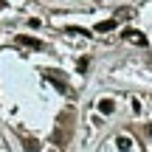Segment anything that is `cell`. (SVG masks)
<instances>
[{
  "mask_svg": "<svg viewBox=\"0 0 152 152\" xmlns=\"http://www.w3.org/2000/svg\"><path fill=\"white\" fill-rule=\"evenodd\" d=\"M45 79H48L54 87H59L62 93H68V79H65L62 71H51V68H48V71H45Z\"/></svg>",
  "mask_w": 152,
  "mask_h": 152,
  "instance_id": "obj_1",
  "label": "cell"
},
{
  "mask_svg": "<svg viewBox=\"0 0 152 152\" xmlns=\"http://www.w3.org/2000/svg\"><path fill=\"white\" fill-rule=\"evenodd\" d=\"M17 45H23V48H31V51H42V48H45L42 39L28 37V34H20V37H17Z\"/></svg>",
  "mask_w": 152,
  "mask_h": 152,
  "instance_id": "obj_2",
  "label": "cell"
},
{
  "mask_svg": "<svg viewBox=\"0 0 152 152\" xmlns=\"http://www.w3.org/2000/svg\"><path fill=\"white\" fill-rule=\"evenodd\" d=\"M124 39H127V42H132V45H147V37H144L141 31H135V28H127V31H124Z\"/></svg>",
  "mask_w": 152,
  "mask_h": 152,
  "instance_id": "obj_3",
  "label": "cell"
},
{
  "mask_svg": "<svg viewBox=\"0 0 152 152\" xmlns=\"http://www.w3.org/2000/svg\"><path fill=\"white\" fill-rule=\"evenodd\" d=\"M115 23H118V20H102V23L96 26V31H99V34H107V31H113V28H115Z\"/></svg>",
  "mask_w": 152,
  "mask_h": 152,
  "instance_id": "obj_4",
  "label": "cell"
},
{
  "mask_svg": "<svg viewBox=\"0 0 152 152\" xmlns=\"http://www.w3.org/2000/svg\"><path fill=\"white\" fill-rule=\"evenodd\" d=\"M23 149L26 152H39V141L37 138H23Z\"/></svg>",
  "mask_w": 152,
  "mask_h": 152,
  "instance_id": "obj_5",
  "label": "cell"
},
{
  "mask_svg": "<svg viewBox=\"0 0 152 152\" xmlns=\"http://www.w3.org/2000/svg\"><path fill=\"white\" fill-rule=\"evenodd\" d=\"M99 110H102V113H113V110H115V102H110V99H102V104H99Z\"/></svg>",
  "mask_w": 152,
  "mask_h": 152,
  "instance_id": "obj_6",
  "label": "cell"
},
{
  "mask_svg": "<svg viewBox=\"0 0 152 152\" xmlns=\"http://www.w3.org/2000/svg\"><path fill=\"white\" fill-rule=\"evenodd\" d=\"M115 144H118V149H130V147H132V141H130L127 135H118V138H115Z\"/></svg>",
  "mask_w": 152,
  "mask_h": 152,
  "instance_id": "obj_7",
  "label": "cell"
},
{
  "mask_svg": "<svg viewBox=\"0 0 152 152\" xmlns=\"http://www.w3.org/2000/svg\"><path fill=\"white\" fill-rule=\"evenodd\" d=\"M68 34H82V37H90V31H85V28H76V26H71V28H65Z\"/></svg>",
  "mask_w": 152,
  "mask_h": 152,
  "instance_id": "obj_8",
  "label": "cell"
},
{
  "mask_svg": "<svg viewBox=\"0 0 152 152\" xmlns=\"http://www.w3.org/2000/svg\"><path fill=\"white\" fill-rule=\"evenodd\" d=\"M76 68H79V73H85L87 71V59H79V65H76Z\"/></svg>",
  "mask_w": 152,
  "mask_h": 152,
  "instance_id": "obj_9",
  "label": "cell"
}]
</instances>
